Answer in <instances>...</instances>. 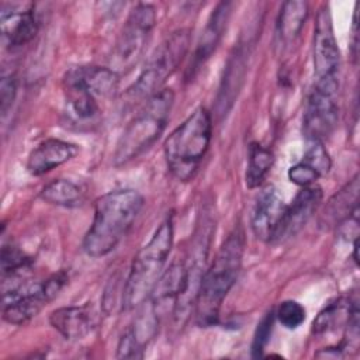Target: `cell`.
Instances as JSON below:
<instances>
[{
	"label": "cell",
	"instance_id": "5b68a950",
	"mask_svg": "<svg viewBox=\"0 0 360 360\" xmlns=\"http://www.w3.org/2000/svg\"><path fill=\"white\" fill-rule=\"evenodd\" d=\"M173 103L174 93L172 89H163L146 100L117 142L112 156L115 166H122L136 159L160 138L169 122Z\"/></svg>",
	"mask_w": 360,
	"mask_h": 360
},
{
	"label": "cell",
	"instance_id": "d4e9b609",
	"mask_svg": "<svg viewBox=\"0 0 360 360\" xmlns=\"http://www.w3.org/2000/svg\"><path fill=\"white\" fill-rule=\"evenodd\" d=\"M305 308L294 300H285L277 307L274 316L287 329H297L305 321Z\"/></svg>",
	"mask_w": 360,
	"mask_h": 360
},
{
	"label": "cell",
	"instance_id": "277c9868",
	"mask_svg": "<svg viewBox=\"0 0 360 360\" xmlns=\"http://www.w3.org/2000/svg\"><path fill=\"white\" fill-rule=\"evenodd\" d=\"M211 138L212 117L204 107L195 108L166 138L163 145L166 165L179 181H190L195 176Z\"/></svg>",
	"mask_w": 360,
	"mask_h": 360
},
{
	"label": "cell",
	"instance_id": "cb8c5ba5",
	"mask_svg": "<svg viewBox=\"0 0 360 360\" xmlns=\"http://www.w3.org/2000/svg\"><path fill=\"white\" fill-rule=\"evenodd\" d=\"M274 163L273 152L259 142H252L248 152L245 181L249 188L259 187L267 177Z\"/></svg>",
	"mask_w": 360,
	"mask_h": 360
},
{
	"label": "cell",
	"instance_id": "7402d4cb",
	"mask_svg": "<svg viewBox=\"0 0 360 360\" xmlns=\"http://www.w3.org/2000/svg\"><path fill=\"white\" fill-rule=\"evenodd\" d=\"M308 3L290 0L283 3L277 20V35L285 45L294 42L308 17Z\"/></svg>",
	"mask_w": 360,
	"mask_h": 360
},
{
	"label": "cell",
	"instance_id": "8992f818",
	"mask_svg": "<svg viewBox=\"0 0 360 360\" xmlns=\"http://www.w3.org/2000/svg\"><path fill=\"white\" fill-rule=\"evenodd\" d=\"M190 44V34L187 30L174 31L167 37L159 48L148 59L141 75L129 89L128 94L134 98H146L159 93L163 83L173 75L183 60Z\"/></svg>",
	"mask_w": 360,
	"mask_h": 360
},
{
	"label": "cell",
	"instance_id": "f1b7e54d",
	"mask_svg": "<svg viewBox=\"0 0 360 360\" xmlns=\"http://www.w3.org/2000/svg\"><path fill=\"white\" fill-rule=\"evenodd\" d=\"M288 180L300 187H307L315 184L318 179H321V174L308 163L304 160H300L298 163L292 165L287 172Z\"/></svg>",
	"mask_w": 360,
	"mask_h": 360
},
{
	"label": "cell",
	"instance_id": "7c38bea8",
	"mask_svg": "<svg viewBox=\"0 0 360 360\" xmlns=\"http://www.w3.org/2000/svg\"><path fill=\"white\" fill-rule=\"evenodd\" d=\"M322 201V188L316 184L301 187L294 200L287 204L284 218L277 233L276 243L284 242L294 236L309 221L319 208Z\"/></svg>",
	"mask_w": 360,
	"mask_h": 360
},
{
	"label": "cell",
	"instance_id": "f546056e",
	"mask_svg": "<svg viewBox=\"0 0 360 360\" xmlns=\"http://www.w3.org/2000/svg\"><path fill=\"white\" fill-rule=\"evenodd\" d=\"M17 96V82L15 77L10 75H3L0 82V110L1 115L6 117L7 111L11 108Z\"/></svg>",
	"mask_w": 360,
	"mask_h": 360
},
{
	"label": "cell",
	"instance_id": "d6986e66",
	"mask_svg": "<svg viewBox=\"0 0 360 360\" xmlns=\"http://www.w3.org/2000/svg\"><path fill=\"white\" fill-rule=\"evenodd\" d=\"M63 93L69 108L80 120H91L100 112L97 97L70 72L63 76Z\"/></svg>",
	"mask_w": 360,
	"mask_h": 360
},
{
	"label": "cell",
	"instance_id": "5bb4252c",
	"mask_svg": "<svg viewBox=\"0 0 360 360\" xmlns=\"http://www.w3.org/2000/svg\"><path fill=\"white\" fill-rule=\"evenodd\" d=\"M248 55L249 51L246 44H238L233 48L232 53L228 58V62L224 69V76L221 79V84L217 96V112L224 117L232 108L242 83L245 80L246 66H248Z\"/></svg>",
	"mask_w": 360,
	"mask_h": 360
},
{
	"label": "cell",
	"instance_id": "e0dca14e",
	"mask_svg": "<svg viewBox=\"0 0 360 360\" xmlns=\"http://www.w3.org/2000/svg\"><path fill=\"white\" fill-rule=\"evenodd\" d=\"M79 153L77 145L62 139H46L31 150L27 159V170L32 176H42L69 162Z\"/></svg>",
	"mask_w": 360,
	"mask_h": 360
},
{
	"label": "cell",
	"instance_id": "484cf974",
	"mask_svg": "<svg viewBox=\"0 0 360 360\" xmlns=\"http://www.w3.org/2000/svg\"><path fill=\"white\" fill-rule=\"evenodd\" d=\"M30 257L15 246L4 245L1 249V270L3 277L20 274L21 270L30 267Z\"/></svg>",
	"mask_w": 360,
	"mask_h": 360
},
{
	"label": "cell",
	"instance_id": "52a82bcc",
	"mask_svg": "<svg viewBox=\"0 0 360 360\" xmlns=\"http://www.w3.org/2000/svg\"><path fill=\"white\" fill-rule=\"evenodd\" d=\"M338 93L339 79L315 80L302 117V131L307 142H323L336 128L339 120Z\"/></svg>",
	"mask_w": 360,
	"mask_h": 360
},
{
	"label": "cell",
	"instance_id": "8fae6325",
	"mask_svg": "<svg viewBox=\"0 0 360 360\" xmlns=\"http://www.w3.org/2000/svg\"><path fill=\"white\" fill-rule=\"evenodd\" d=\"M34 10V3H1V34L10 46H22L37 35L38 18Z\"/></svg>",
	"mask_w": 360,
	"mask_h": 360
},
{
	"label": "cell",
	"instance_id": "9c48e42d",
	"mask_svg": "<svg viewBox=\"0 0 360 360\" xmlns=\"http://www.w3.org/2000/svg\"><path fill=\"white\" fill-rule=\"evenodd\" d=\"M340 52L333 34L332 17L328 4H323L314 27V72L316 80L339 79Z\"/></svg>",
	"mask_w": 360,
	"mask_h": 360
},
{
	"label": "cell",
	"instance_id": "9a60e30c",
	"mask_svg": "<svg viewBox=\"0 0 360 360\" xmlns=\"http://www.w3.org/2000/svg\"><path fill=\"white\" fill-rule=\"evenodd\" d=\"M232 11V3L231 1H221L217 4V7L212 10L202 34L197 42L193 62L188 69V73L193 76L201 65L207 62V59L215 52L217 46L221 42V38L224 35V31L226 30L229 17Z\"/></svg>",
	"mask_w": 360,
	"mask_h": 360
},
{
	"label": "cell",
	"instance_id": "ffe728a7",
	"mask_svg": "<svg viewBox=\"0 0 360 360\" xmlns=\"http://www.w3.org/2000/svg\"><path fill=\"white\" fill-rule=\"evenodd\" d=\"M356 315H359L357 301H352L350 298H338L318 314L314 319L312 330L316 335H322L338 328L346 329L352 318Z\"/></svg>",
	"mask_w": 360,
	"mask_h": 360
},
{
	"label": "cell",
	"instance_id": "2e32d148",
	"mask_svg": "<svg viewBox=\"0 0 360 360\" xmlns=\"http://www.w3.org/2000/svg\"><path fill=\"white\" fill-rule=\"evenodd\" d=\"M359 176L356 174L325 204L319 215V226L325 231L339 228L359 212Z\"/></svg>",
	"mask_w": 360,
	"mask_h": 360
},
{
	"label": "cell",
	"instance_id": "ac0fdd59",
	"mask_svg": "<svg viewBox=\"0 0 360 360\" xmlns=\"http://www.w3.org/2000/svg\"><path fill=\"white\" fill-rule=\"evenodd\" d=\"M49 323L66 340H80L96 326V318L89 305L60 307L51 312Z\"/></svg>",
	"mask_w": 360,
	"mask_h": 360
},
{
	"label": "cell",
	"instance_id": "83f0119b",
	"mask_svg": "<svg viewBox=\"0 0 360 360\" xmlns=\"http://www.w3.org/2000/svg\"><path fill=\"white\" fill-rule=\"evenodd\" d=\"M274 311L271 309L267 312L262 321L257 323V328L253 335V342H252V356L259 357L263 354L264 347L267 346L273 329V322H274Z\"/></svg>",
	"mask_w": 360,
	"mask_h": 360
},
{
	"label": "cell",
	"instance_id": "4316f807",
	"mask_svg": "<svg viewBox=\"0 0 360 360\" xmlns=\"http://www.w3.org/2000/svg\"><path fill=\"white\" fill-rule=\"evenodd\" d=\"M301 160H304L305 163L312 166L321 174V177L328 174L330 170V166H332L330 156H329L323 142H308V146H307L305 153Z\"/></svg>",
	"mask_w": 360,
	"mask_h": 360
},
{
	"label": "cell",
	"instance_id": "7a4b0ae2",
	"mask_svg": "<svg viewBox=\"0 0 360 360\" xmlns=\"http://www.w3.org/2000/svg\"><path fill=\"white\" fill-rule=\"evenodd\" d=\"M243 252L245 235L242 228L236 226L201 276L194 300L195 321L200 326L207 328L218 322L222 302L238 280Z\"/></svg>",
	"mask_w": 360,
	"mask_h": 360
},
{
	"label": "cell",
	"instance_id": "6da1fadb",
	"mask_svg": "<svg viewBox=\"0 0 360 360\" xmlns=\"http://www.w3.org/2000/svg\"><path fill=\"white\" fill-rule=\"evenodd\" d=\"M145 200L132 188H121L100 195L94 202V217L82 248L90 257L111 253L127 236L143 208Z\"/></svg>",
	"mask_w": 360,
	"mask_h": 360
},
{
	"label": "cell",
	"instance_id": "44dd1931",
	"mask_svg": "<svg viewBox=\"0 0 360 360\" xmlns=\"http://www.w3.org/2000/svg\"><path fill=\"white\" fill-rule=\"evenodd\" d=\"M97 98L110 97L118 87V73L104 66H75L69 69Z\"/></svg>",
	"mask_w": 360,
	"mask_h": 360
},
{
	"label": "cell",
	"instance_id": "30bf717a",
	"mask_svg": "<svg viewBox=\"0 0 360 360\" xmlns=\"http://www.w3.org/2000/svg\"><path fill=\"white\" fill-rule=\"evenodd\" d=\"M287 204L273 186L266 187L257 197L252 217L250 226L255 236L266 243H276Z\"/></svg>",
	"mask_w": 360,
	"mask_h": 360
},
{
	"label": "cell",
	"instance_id": "4fadbf2b",
	"mask_svg": "<svg viewBox=\"0 0 360 360\" xmlns=\"http://www.w3.org/2000/svg\"><path fill=\"white\" fill-rule=\"evenodd\" d=\"M159 315L152 302L146 300L142 304L141 314L135 319V323L120 339L117 347V357L136 359L142 357L143 347L153 339L159 326Z\"/></svg>",
	"mask_w": 360,
	"mask_h": 360
},
{
	"label": "cell",
	"instance_id": "603a6c76",
	"mask_svg": "<svg viewBox=\"0 0 360 360\" xmlns=\"http://www.w3.org/2000/svg\"><path fill=\"white\" fill-rule=\"evenodd\" d=\"M39 195L45 202L65 208L80 207L84 201L82 188L76 183L66 179L52 180L41 190Z\"/></svg>",
	"mask_w": 360,
	"mask_h": 360
},
{
	"label": "cell",
	"instance_id": "3957f363",
	"mask_svg": "<svg viewBox=\"0 0 360 360\" xmlns=\"http://www.w3.org/2000/svg\"><path fill=\"white\" fill-rule=\"evenodd\" d=\"M173 233V217L167 215L134 256L122 288V309L138 308L149 298L170 255Z\"/></svg>",
	"mask_w": 360,
	"mask_h": 360
},
{
	"label": "cell",
	"instance_id": "ba28073f",
	"mask_svg": "<svg viewBox=\"0 0 360 360\" xmlns=\"http://www.w3.org/2000/svg\"><path fill=\"white\" fill-rule=\"evenodd\" d=\"M155 22L156 11L153 6L138 4L131 10L115 45L114 56L120 68L129 69L138 62Z\"/></svg>",
	"mask_w": 360,
	"mask_h": 360
}]
</instances>
